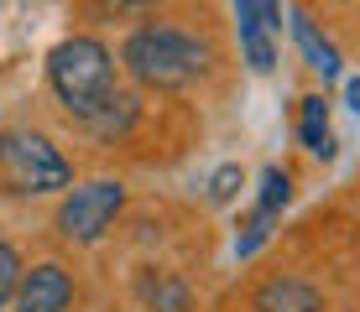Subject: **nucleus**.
Masks as SVG:
<instances>
[{"label":"nucleus","instance_id":"obj_9","mask_svg":"<svg viewBox=\"0 0 360 312\" xmlns=\"http://www.w3.org/2000/svg\"><path fill=\"white\" fill-rule=\"evenodd\" d=\"M288 27H292V47H297V57L308 62V73H319L324 83L340 79V47L314 27V16H308V11H292Z\"/></svg>","mask_w":360,"mask_h":312},{"label":"nucleus","instance_id":"obj_16","mask_svg":"<svg viewBox=\"0 0 360 312\" xmlns=\"http://www.w3.org/2000/svg\"><path fill=\"white\" fill-rule=\"evenodd\" d=\"M120 11H146V6H162V0H115Z\"/></svg>","mask_w":360,"mask_h":312},{"label":"nucleus","instance_id":"obj_12","mask_svg":"<svg viewBox=\"0 0 360 312\" xmlns=\"http://www.w3.org/2000/svg\"><path fill=\"white\" fill-rule=\"evenodd\" d=\"M256 203L271 208V214H282V208L292 203V172H288V167H266V172H262V193H256Z\"/></svg>","mask_w":360,"mask_h":312},{"label":"nucleus","instance_id":"obj_3","mask_svg":"<svg viewBox=\"0 0 360 312\" xmlns=\"http://www.w3.org/2000/svg\"><path fill=\"white\" fill-rule=\"evenodd\" d=\"M73 187V161L53 146V135L32 125L0 130V193L11 198H47Z\"/></svg>","mask_w":360,"mask_h":312},{"label":"nucleus","instance_id":"obj_14","mask_svg":"<svg viewBox=\"0 0 360 312\" xmlns=\"http://www.w3.org/2000/svg\"><path fill=\"white\" fill-rule=\"evenodd\" d=\"M240 187H245V172L235 167V161H225V167L209 172V203H230Z\"/></svg>","mask_w":360,"mask_h":312},{"label":"nucleus","instance_id":"obj_1","mask_svg":"<svg viewBox=\"0 0 360 312\" xmlns=\"http://www.w3.org/2000/svg\"><path fill=\"white\" fill-rule=\"evenodd\" d=\"M209 62H214V53H209L204 36L172 27V21H146V27H136L126 36V47H120V68L152 94L193 89L209 73Z\"/></svg>","mask_w":360,"mask_h":312},{"label":"nucleus","instance_id":"obj_7","mask_svg":"<svg viewBox=\"0 0 360 312\" xmlns=\"http://www.w3.org/2000/svg\"><path fill=\"white\" fill-rule=\"evenodd\" d=\"M256 312H324V292L303 276H266L251 297Z\"/></svg>","mask_w":360,"mask_h":312},{"label":"nucleus","instance_id":"obj_10","mask_svg":"<svg viewBox=\"0 0 360 312\" xmlns=\"http://www.w3.org/2000/svg\"><path fill=\"white\" fill-rule=\"evenodd\" d=\"M141 302L146 312H193V292H188V281L178 276V271H146L141 276Z\"/></svg>","mask_w":360,"mask_h":312},{"label":"nucleus","instance_id":"obj_4","mask_svg":"<svg viewBox=\"0 0 360 312\" xmlns=\"http://www.w3.org/2000/svg\"><path fill=\"white\" fill-rule=\"evenodd\" d=\"M126 214V182L120 177H89L79 187H63V203L53 214V229L63 245H99L115 219Z\"/></svg>","mask_w":360,"mask_h":312},{"label":"nucleus","instance_id":"obj_5","mask_svg":"<svg viewBox=\"0 0 360 312\" xmlns=\"http://www.w3.org/2000/svg\"><path fill=\"white\" fill-rule=\"evenodd\" d=\"M79 302V281L63 260H37L32 271H21V286L11 297V312H73Z\"/></svg>","mask_w":360,"mask_h":312},{"label":"nucleus","instance_id":"obj_8","mask_svg":"<svg viewBox=\"0 0 360 312\" xmlns=\"http://www.w3.org/2000/svg\"><path fill=\"white\" fill-rule=\"evenodd\" d=\"M297 141L314 161H334L340 156V141H334V125H329V99L324 94H303L297 99Z\"/></svg>","mask_w":360,"mask_h":312},{"label":"nucleus","instance_id":"obj_6","mask_svg":"<svg viewBox=\"0 0 360 312\" xmlns=\"http://www.w3.org/2000/svg\"><path fill=\"white\" fill-rule=\"evenodd\" d=\"M235 6V32H240V57L251 73H271L277 68V32L266 27L262 0H230Z\"/></svg>","mask_w":360,"mask_h":312},{"label":"nucleus","instance_id":"obj_2","mask_svg":"<svg viewBox=\"0 0 360 312\" xmlns=\"http://www.w3.org/2000/svg\"><path fill=\"white\" fill-rule=\"evenodd\" d=\"M47 89L63 104L68 120H94L110 99L120 94V68L99 36H63L47 53Z\"/></svg>","mask_w":360,"mask_h":312},{"label":"nucleus","instance_id":"obj_11","mask_svg":"<svg viewBox=\"0 0 360 312\" xmlns=\"http://www.w3.org/2000/svg\"><path fill=\"white\" fill-rule=\"evenodd\" d=\"M277 219H282V214H271V208H262V203H256L251 214L240 219V229H235V260H251L256 250H262V245L271 240V229H277Z\"/></svg>","mask_w":360,"mask_h":312},{"label":"nucleus","instance_id":"obj_13","mask_svg":"<svg viewBox=\"0 0 360 312\" xmlns=\"http://www.w3.org/2000/svg\"><path fill=\"white\" fill-rule=\"evenodd\" d=\"M21 271H27L21 250L11 240H0V307H11V297H16V286H21Z\"/></svg>","mask_w":360,"mask_h":312},{"label":"nucleus","instance_id":"obj_15","mask_svg":"<svg viewBox=\"0 0 360 312\" xmlns=\"http://www.w3.org/2000/svg\"><path fill=\"white\" fill-rule=\"evenodd\" d=\"M345 104L360 115V73H355V79H345Z\"/></svg>","mask_w":360,"mask_h":312}]
</instances>
